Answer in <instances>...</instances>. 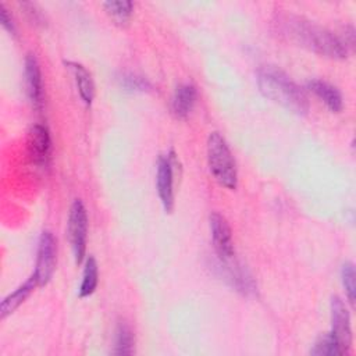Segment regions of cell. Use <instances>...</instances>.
<instances>
[{
  "mask_svg": "<svg viewBox=\"0 0 356 356\" xmlns=\"http://www.w3.org/2000/svg\"><path fill=\"white\" fill-rule=\"evenodd\" d=\"M21 7L24 8L25 14L29 17V19L33 24H43V14H42V11L38 8V6L35 3L24 1V3H21Z\"/></svg>",
  "mask_w": 356,
  "mask_h": 356,
  "instance_id": "obj_22",
  "label": "cell"
},
{
  "mask_svg": "<svg viewBox=\"0 0 356 356\" xmlns=\"http://www.w3.org/2000/svg\"><path fill=\"white\" fill-rule=\"evenodd\" d=\"M25 82L31 102L39 108L43 103V83L39 63L33 54H28L25 58Z\"/></svg>",
  "mask_w": 356,
  "mask_h": 356,
  "instance_id": "obj_10",
  "label": "cell"
},
{
  "mask_svg": "<svg viewBox=\"0 0 356 356\" xmlns=\"http://www.w3.org/2000/svg\"><path fill=\"white\" fill-rule=\"evenodd\" d=\"M307 88L321 100L324 102V104L332 111V113H339L343 107V102H342V96L339 93V90L330 85L325 81L321 79H312L307 82Z\"/></svg>",
  "mask_w": 356,
  "mask_h": 356,
  "instance_id": "obj_12",
  "label": "cell"
},
{
  "mask_svg": "<svg viewBox=\"0 0 356 356\" xmlns=\"http://www.w3.org/2000/svg\"><path fill=\"white\" fill-rule=\"evenodd\" d=\"M257 85L267 99L281 104L286 110L299 115L309 111V100L305 90L281 70L263 67L257 72Z\"/></svg>",
  "mask_w": 356,
  "mask_h": 356,
  "instance_id": "obj_2",
  "label": "cell"
},
{
  "mask_svg": "<svg viewBox=\"0 0 356 356\" xmlns=\"http://www.w3.org/2000/svg\"><path fill=\"white\" fill-rule=\"evenodd\" d=\"M68 239L74 253L76 264L82 263L86 250V232H88V214L83 203L76 199L71 204L68 222H67Z\"/></svg>",
  "mask_w": 356,
  "mask_h": 356,
  "instance_id": "obj_4",
  "label": "cell"
},
{
  "mask_svg": "<svg viewBox=\"0 0 356 356\" xmlns=\"http://www.w3.org/2000/svg\"><path fill=\"white\" fill-rule=\"evenodd\" d=\"M196 96H197L196 88L192 83L178 85L171 100L172 114L177 118H186L195 106Z\"/></svg>",
  "mask_w": 356,
  "mask_h": 356,
  "instance_id": "obj_11",
  "label": "cell"
},
{
  "mask_svg": "<svg viewBox=\"0 0 356 356\" xmlns=\"http://www.w3.org/2000/svg\"><path fill=\"white\" fill-rule=\"evenodd\" d=\"M222 268H225V280H228L231 282L232 286L236 288V291L242 292V293H249L253 291L254 285L252 278L238 266H222Z\"/></svg>",
  "mask_w": 356,
  "mask_h": 356,
  "instance_id": "obj_18",
  "label": "cell"
},
{
  "mask_svg": "<svg viewBox=\"0 0 356 356\" xmlns=\"http://www.w3.org/2000/svg\"><path fill=\"white\" fill-rule=\"evenodd\" d=\"M56 238L50 231L42 232L39 238V246H38V257H36V266L33 275L38 280L39 286L46 285L54 271L56 266V253H57V246H56Z\"/></svg>",
  "mask_w": 356,
  "mask_h": 356,
  "instance_id": "obj_5",
  "label": "cell"
},
{
  "mask_svg": "<svg viewBox=\"0 0 356 356\" xmlns=\"http://www.w3.org/2000/svg\"><path fill=\"white\" fill-rule=\"evenodd\" d=\"M97 278H99L97 263L93 256H89L86 259L85 268H83L82 282L79 286V298H88L95 292V289L97 286Z\"/></svg>",
  "mask_w": 356,
  "mask_h": 356,
  "instance_id": "obj_17",
  "label": "cell"
},
{
  "mask_svg": "<svg viewBox=\"0 0 356 356\" xmlns=\"http://www.w3.org/2000/svg\"><path fill=\"white\" fill-rule=\"evenodd\" d=\"M103 8L107 13V15L118 25H125L134 14V3L129 0H108L103 3Z\"/></svg>",
  "mask_w": 356,
  "mask_h": 356,
  "instance_id": "obj_15",
  "label": "cell"
},
{
  "mask_svg": "<svg viewBox=\"0 0 356 356\" xmlns=\"http://www.w3.org/2000/svg\"><path fill=\"white\" fill-rule=\"evenodd\" d=\"M310 353L316 356H341L343 355V350L339 346L337 338L331 332H328L317 339Z\"/></svg>",
  "mask_w": 356,
  "mask_h": 356,
  "instance_id": "obj_19",
  "label": "cell"
},
{
  "mask_svg": "<svg viewBox=\"0 0 356 356\" xmlns=\"http://www.w3.org/2000/svg\"><path fill=\"white\" fill-rule=\"evenodd\" d=\"M207 163L213 178L224 188L234 191L238 184V172L232 153L220 132H211L207 138Z\"/></svg>",
  "mask_w": 356,
  "mask_h": 356,
  "instance_id": "obj_3",
  "label": "cell"
},
{
  "mask_svg": "<svg viewBox=\"0 0 356 356\" xmlns=\"http://www.w3.org/2000/svg\"><path fill=\"white\" fill-rule=\"evenodd\" d=\"M134 345H135V338H134L131 327L124 321L118 323L117 330H115L113 353H115V355H132L134 353Z\"/></svg>",
  "mask_w": 356,
  "mask_h": 356,
  "instance_id": "obj_16",
  "label": "cell"
},
{
  "mask_svg": "<svg viewBox=\"0 0 356 356\" xmlns=\"http://www.w3.org/2000/svg\"><path fill=\"white\" fill-rule=\"evenodd\" d=\"M39 286L38 280L35 278V275L32 274L21 286H18L14 292H11L10 295H7L1 305H0V318H6L8 314H11L21 303H24V300L31 295V292Z\"/></svg>",
  "mask_w": 356,
  "mask_h": 356,
  "instance_id": "obj_14",
  "label": "cell"
},
{
  "mask_svg": "<svg viewBox=\"0 0 356 356\" xmlns=\"http://www.w3.org/2000/svg\"><path fill=\"white\" fill-rule=\"evenodd\" d=\"M210 231H211L213 245H214V249H216L218 257L221 260H231L234 256L231 228H229L227 220L221 214L211 213Z\"/></svg>",
  "mask_w": 356,
  "mask_h": 356,
  "instance_id": "obj_9",
  "label": "cell"
},
{
  "mask_svg": "<svg viewBox=\"0 0 356 356\" xmlns=\"http://www.w3.org/2000/svg\"><path fill=\"white\" fill-rule=\"evenodd\" d=\"M331 334L337 338L343 353H348L352 345V330H350V317L345 303L334 296L331 300Z\"/></svg>",
  "mask_w": 356,
  "mask_h": 356,
  "instance_id": "obj_8",
  "label": "cell"
},
{
  "mask_svg": "<svg viewBox=\"0 0 356 356\" xmlns=\"http://www.w3.org/2000/svg\"><path fill=\"white\" fill-rule=\"evenodd\" d=\"M120 85L129 90V92H146L149 90L152 86L149 83V81L140 75H136V74H132V72H125L122 74L120 78Z\"/></svg>",
  "mask_w": 356,
  "mask_h": 356,
  "instance_id": "obj_20",
  "label": "cell"
},
{
  "mask_svg": "<svg viewBox=\"0 0 356 356\" xmlns=\"http://www.w3.org/2000/svg\"><path fill=\"white\" fill-rule=\"evenodd\" d=\"M342 277V285L345 288V293L348 296V300L350 303L355 302V293H356V274H355V266L352 263H345L342 266L341 271Z\"/></svg>",
  "mask_w": 356,
  "mask_h": 356,
  "instance_id": "obj_21",
  "label": "cell"
},
{
  "mask_svg": "<svg viewBox=\"0 0 356 356\" xmlns=\"http://www.w3.org/2000/svg\"><path fill=\"white\" fill-rule=\"evenodd\" d=\"M277 25L292 42L317 54L338 60L348 56V46L341 38L303 17L285 14L278 17Z\"/></svg>",
  "mask_w": 356,
  "mask_h": 356,
  "instance_id": "obj_1",
  "label": "cell"
},
{
  "mask_svg": "<svg viewBox=\"0 0 356 356\" xmlns=\"http://www.w3.org/2000/svg\"><path fill=\"white\" fill-rule=\"evenodd\" d=\"M65 65L68 67V70L71 71V74L74 75L76 88H78V93L82 99V102L86 106L92 104L93 96H95V85H93V79L90 72L79 63H74V61H67Z\"/></svg>",
  "mask_w": 356,
  "mask_h": 356,
  "instance_id": "obj_13",
  "label": "cell"
},
{
  "mask_svg": "<svg viewBox=\"0 0 356 356\" xmlns=\"http://www.w3.org/2000/svg\"><path fill=\"white\" fill-rule=\"evenodd\" d=\"M28 154L38 167H44L50 160L51 140L49 129L42 124H33L28 132Z\"/></svg>",
  "mask_w": 356,
  "mask_h": 356,
  "instance_id": "obj_7",
  "label": "cell"
},
{
  "mask_svg": "<svg viewBox=\"0 0 356 356\" xmlns=\"http://www.w3.org/2000/svg\"><path fill=\"white\" fill-rule=\"evenodd\" d=\"M177 157L171 150L168 154H163L157 161V193L160 202L167 213L174 207V167Z\"/></svg>",
  "mask_w": 356,
  "mask_h": 356,
  "instance_id": "obj_6",
  "label": "cell"
},
{
  "mask_svg": "<svg viewBox=\"0 0 356 356\" xmlns=\"http://www.w3.org/2000/svg\"><path fill=\"white\" fill-rule=\"evenodd\" d=\"M0 21L6 31H8L11 35H15V25L13 18L8 14V10L4 7V4L0 3Z\"/></svg>",
  "mask_w": 356,
  "mask_h": 356,
  "instance_id": "obj_23",
  "label": "cell"
}]
</instances>
